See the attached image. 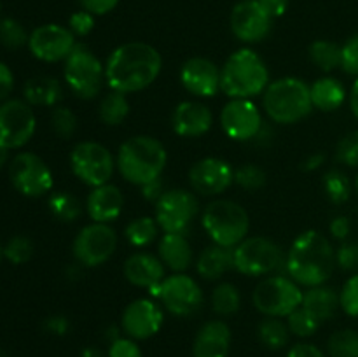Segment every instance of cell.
<instances>
[{
  "instance_id": "cell-1",
  "label": "cell",
  "mask_w": 358,
  "mask_h": 357,
  "mask_svg": "<svg viewBox=\"0 0 358 357\" xmlns=\"http://www.w3.org/2000/svg\"><path fill=\"white\" fill-rule=\"evenodd\" d=\"M163 58L147 42H126L117 46L105 62V84L121 93L147 90L159 77Z\"/></svg>"
},
{
  "instance_id": "cell-2",
  "label": "cell",
  "mask_w": 358,
  "mask_h": 357,
  "mask_svg": "<svg viewBox=\"0 0 358 357\" xmlns=\"http://www.w3.org/2000/svg\"><path fill=\"white\" fill-rule=\"evenodd\" d=\"M290 279L303 287L324 286L336 268V252L320 231L308 230L297 234L285 255Z\"/></svg>"
},
{
  "instance_id": "cell-3",
  "label": "cell",
  "mask_w": 358,
  "mask_h": 357,
  "mask_svg": "<svg viewBox=\"0 0 358 357\" xmlns=\"http://www.w3.org/2000/svg\"><path fill=\"white\" fill-rule=\"evenodd\" d=\"M168 153L163 142L149 135H135L119 146L115 164L126 182L133 186H145L163 177Z\"/></svg>"
},
{
  "instance_id": "cell-4",
  "label": "cell",
  "mask_w": 358,
  "mask_h": 357,
  "mask_svg": "<svg viewBox=\"0 0 358 357\" xmlns=\"http://www.w3.org/2000/svg\"><path fill=\"white\" fill-rule=\"evenodd\" d=\"M269 70L259 52L250 48L234 51L220 69V88L229 98H254L264 93Z\"/></svg>"
},
{
  "instance_id": "cell-5",
  "label": "cell",
  "mask_w": 358,
  "mask_h": 357,
  "mask_svg": "<svg viewBox=\"0 0 358 357\" xmlns=\"http://www.w3.org/2000/svg\"><path fill=\"white\" fill-rule=\"evenodd\" d=\"M262 107L268 118L278 125L303 121L313 111L310 84L299 77H282L273 80L262 94Z\"/></svg>"
},
{
  "instance_id": "cell-6",
  "label": "cell",
  "mask_w": 358,
  "mask_h": 357,
  "mask_svg": "<svg viewBox=\"0 0 358 357\" xmlns=\"http://www.w3.org/2000/svg\"><path fill=\"white\" fill-rule=\"evenodd\" d=\"M201 224L213 244L227 248L241 244L250 231L248 212L233 200L210 202L201 214Z\"/></svg>"
},
{
  "instance_id": "cell-7",
  "label": "cell",
  "mask_w": 358,
  "mask_h": 357,
  "mask_svg": "<svg viewBox=\"0 0 358 357\" xmlns=\"http://www.w3.org/2000/svg\"><path fill=\"white\" fill-rule=\"evenodd\" d=\"M63 79L77 98L93 100L105 84V63L87 46L77 44L63 62Z\"/></svg>"
},
{
  "instance_id": "cell-8",
  "label": "cell",
  "mask_w": 358,
  "mask_h": 357,
  "mask_svg": "<svg viewBox=\"0 0 358 357\" xmlns=\"http://www.w3.org/2000/svg\"><path fill=\"white\" fill-rule=\"evenodd\" d=\"M304 290L290 276L271 275L255 286L252 301L266 317H289L303 304Z\"/></svg>"
},
{
  "instance_id": "cell-9",
  "label": "cell",
  "mask_w": 358,
  "mask_h": 357,
  "mask_svg": "<svg viewBox=\"0 0 358 357\" xmlns=\"http://www.w3.org/2000/svg\"><path fill=\"white\" fill-rule=\"evenodd\" d=\"M70 168L83 184L98 188L110 182L117 164L115 158L103 144L84 140L77 144L70 153Z\"/></svg>"
},
{
  "instance_id": "cell-10",
  "label": "cell",
  "mask_w": 358,
  "mask_h": 357,
  "mask_svg": "<svg viewBox=\"0 0 358 357\" xmlns=\"http://www.w3.org/2000/svg\"><path fill=\"white\" fill-rule=\"evenodd\" d=\"M233 258L234 270L248 276L271 275L285 265L280 245L266 237H247L233 248Z\"/></svg>"
},
{
  "instance_id": "cell-11",
  "label": "cell",
  "mask_w": 358,
  "mask_h": 357,
  "mask_svg": "<svg viewBox=\"0 0 358 357\" xmlns=\"http://www.w3.org/2000/svg\"><path fill=\"white\" fill-rule=\"evenodd\" d=\"M171 315L189 317L203 307V290L199 284L187 273H171L156 289L150 290Z\"/></svg>"
},
{
  "instance_id": "cell-12",
  "label": "cell",
  "mask_w": 358,
  "mask_h": 357,
  "mask_svg": "<svg viewBox=\"0 0 358 357\" xmlns=\"http://www.w3.org/2000/svg\"><path fill=\"white\" fill-rule=\"evenodd\" d=\"M117 248V233L110 224L91 223L77 233L72 244L76 261L84 268L105 265Z\"/></svg>"
},
{
  "instance_id": "cell-13",
  "label": "cell",
  "mask_w": 358,
  "mask_h": 357,
  "mask_svg": "<svg viewBox=\"0 0 358 357\" xmlns=\"http://www.w3.org/2000/svg\"><path fill=\"white\" fill-rule=\"evenodd\" d=\"M9 177L14 189L28 198H41L52 191L55 177L51 168L34 153H20L9 164Z\"/></svg>"
},
{
  "instance_id": "cell-14",
  "label": "cell",
  "mask_w": 358,
  "mask_h": 357,
  "mask_svg": "<svg viewBox=\"0 0 358 357\" xmlns=\"http://www.w3.org/2000/svg\"><path fill=\"white\" fill-rule=\"evenodd\" d=\"M37 130V118L30 104L17 98L0 104V144L7 149L27 146Z\"/></svg>"
},
{
  "instance_id": "cell-15",
  "label": "cell",
  "mask_w": 358,
  "mask_h": 357,
  "mask_svg": "<svg viewBox=\"0 0 358 357\" xmlns=\"http://www.w3.org/2000/svg\"><path fill=\"white\" fill-rule=\"evenodd\" d=\"M198 198L189 189H166L156 202L157 224L164 233H185L198 214Z\"/></svg>"
},
{
  "instance_id": "cell-16",
  "label": "cell",
  "mask_w": 358,
  "mask_h": 357,
  "mask_svg": "<svg viewBox=\"0 0 358 357\" xmlns=\"http://www.w3.org/2000/svg\"><path fill=\"white\" fill-rule=\"evenodd\" d=\"M220 128L236 142H248L264 130L262 112L250 98H231L220 112Z\"/></svg>"
},
{
  "instance_id": "cell-17",
  "label": "cell",
  "mask_w": 358,
  "mask_h": 357,
  "mask_svg": "<svg viewBox=\"0 0 358 357\" xmlns=\"http://www.w3.org/2000/svg\"><path fill=\"white\" fill-rule=\"evenodd\" d=\"M76 46V35L70 28L56 23L37 27L28 38V49L31 55L45 63L65 62Z\"/></svg>"
},
{
  "instance_id": "cell-18",
  "label": "cell",
  "mask_w": 358,
  "mask_h": 357,
  "mask_svg": "<svg viewBox=\"0 0 358 357\" xmlns=\"http://www.w3.org/2000/svg\"><path fill=\"white\" fill-rule=\"evenodd\" d=\"M229 23L238 41L245 44H257L271 31L273 18L259 0H241L231 10Z\"/></svg>"
},
{
  "instance_id": "cell-19",
  "label": "cell",
  "mask_w": 358,
  "mask_h": 357,
  "mask_svg": "<svg viewBox=\"0 0 358 357\" xmlns=\"http://www.w3.org/2000/svg\"><path fill=\"white\" fill-rule=\"evenodd\" d=\"M189 184L201 196H219L234 184V168L220 158H203L189 170Z\"/></svg>"
},
{
  "instance_id": "cell-20",
  "label": "cell",
  "mask_w": 358,
  "mask_h": 357,
  "mask_svg": "<svg viewBox=\"0 0 358 357\" xmlns=\"http://www.w3.org/2000/svg\"><path fill=\"white\" fill-rule=\"evenodd\" d=\"M163 322V308L157 304V301L150 298H138L122 312L121 328L128 338L149 340L159 332Z\"/></svg>"
},
{
  "instance_id": "cell-21",
  "label": "cell",
  "mask_w": 358,
  "mask_h": 357,
  "mask_svg": "<svg viewBox=\"0 0 358 357\" xmlns=\"http://www.w3.org/2000/svg\"><path fill=\"white\" fill-rule=\"evenodd\" d=\"M180 83L191 94L198 98L215 97L220 88V66L212 59L194 56L189 58L180 69Z\"/></svg>"
},
{
  "instance_id": "cell-22",
  "label": "cell",
  "mask_w": 358,
  "mask_h": 357,
  "mask_svg": "<svg viewBox=\"0 0 358 357\" xmlns=\"http://www.w3.org/2000/svg\"><path fill=\"white\" fill-rule=\"evenodd\" d=\"M213 125V114L203 102L185 100L173 108L171 128L178 136L198 139L210 132Z\"/></svg>"
},
{
  "instance_id": "cell-23",
  "label": "cell",
  "mask_w": 358,
  "mask_h": 357,
  "mask_svg": "<svg viewBox=\"0 0 358 357\" xmlns=\"http://www.w3.org/2000/svg\"><path fill=\"white\" fill-rule=\"evenodd\" d=\"M126 280L136 287H142L150 293L156 289L164 279H166V266L159 259V255H154L150 252L138 251L129 255L124 262Z\"/></svg>"
},
{
  "instance_id": "cell-24",
  "label": "cell",
  "mask_w": 358,
  "mask_h": 357,
  "mask_svg": "<svg viewBox=\"0 0 358 357\" xmlns=\"http://www.w3.org/2000/svg\"><path fill=\"white\" fill-rule=\"evenodd\" d=\"M124 210V195L117 186L107 184L91 188L86 200V212L93 223L110 224L119 219Z\"/></svg>"
},
{
  "instance_id": "cell-25",
  "label": "cell",
  "mask_w": 358,
  "mask_h": 357,
  "mask_svg": "<svg viewBox=\"0 0 358 357\" xmlns=\"http://www.w3.org/2000/svg\"><path fill=\"white\" fill-rule=\"evenodd\" d=\"M231 349V329L224 321H208L194 338V357H227Z\"/></svg>"
},
{
  "instance_id": "cell-26",
  "label": "cell",
  "mask_w": 358,
  "mask_h": 357,
  "mask_svg": "<svg viewBox=\"0 0 358 357\" xmlns=\"http://www.w3.org/2000/svg\"><path fill=\"white\" fill-rule=\"evenodd\" d=\"M157 255L173 273H185L192 265V247L185 233H164L159 240Z\"/></svg>"
},
{
  "instance_id": "cell-27",
  "label": "cell",
  "mask_w": 358,
  "mask_h": 357,
  "mask_svg": "<svg viewBox=\"0 0 358 357\" xmlns=\"http://www.w3.org/2000/svg\"><path fill=\"white\" fill-rule=\"evenodd\" d=\"M23 97L31 107H56L63 98V88L56 77L37 76L24 83Z\"/></svg>"
},
{
  "instance_id": "cell-28",
  "label": "cell",
  "mask_w": 358,
  "mask_h": 357,
  "mask_svg": "<svg viewBox=\"0 0 358 357\" xmlns=\"http://www.w3.org/2000/svg\"><path fill=\"white\" fill-rule=\"evenodd\" d=\"M234 268L233 248L220 247V245H208L201 251L196 259V272L205 280H219L229 270Z\"/></svg>"
},
{
  "instance_id": "cell-29",
  "label": "cell",
  "mask_w": 358,
  "mask_h": 357,
  "mask_svg": "<svg viewBox=\"0 0 358 357\" xmlns=\"http://www.w3.org/2000/svg\"><path fill=\"white\" fill-rule=\"evenodd\" d=\"M311 104L313 108L322 112H334L345 104L346 100V88L336 77L325 76L315 80L310 86Z\"/></svg>"
},
{
  "instance_id": "cell-30",
  "label": "cell",
  "mask_w": 358,
  "mask_h": 357,
  "mask_svg": "<svg viewBox=\"0 0 358 357\" xmlns=\"http://www.w3.org/2000/svg\"><path fill=\"white\" fill-rule=\"evenodd\" d=\"M301 307L306 308L315 318H318L320 322H325L334 317L338 308H341V303H339V294L332 287L324 284V286L308 287V290L303 296V304Z\"/></svg>"
},
{
  "instance_id": "cell-31",
  "label": "cell",
  "mask_w": 358,
  "mask_h": 357,
  "mask_svg": "<svg viewBox=\"0 0 358 357\" xmlns=\"http://www.w3.org/2000/svg\"><path fill=\"white\" fill-rule=\"evenodd\" d=\"M159 224L156 217L140 216L129 220L124 227V238L128 244L135 248L149 247L152 241H156L157 233H159Z\"/></svg>"
},
{
  "instance_id": "cell-32",
  "label": "cell",
  "mask_w": 358,
  "mask_h": 357,
  "mask_svg": "<svg viewBox=\"0 0 358 357\" xmlns=\"http://www.w3.org/2000/svg\"><path fill=\"white\" fill-rule=\"evenodd\" d=\"M129 114L128 97L121 91L110 90L98 104V118L107 126H119Z\"/></svg>"
},
{
  "instance_id": "cell-33",
  "label": "cell",
  "mask_w": 358,
  "mask_h": 357,
  "mask_svg": "<svg viewBox=\"0 0 358 357\" xmlns=\"http://www.w3.org/2000/svg\"><path fill=\"white\" fill-rule=\"evenodd\" d=\"M310 59L322 72H334L341 66V46L332 41L318 38L310 46Z\"/></svg>"
},
{
  "instance_id": "cell-34",
  "label": "cell",
  "mask_w": 358,
  "mask_h": 357,
  "mask_svg": "<svg viewBox=\"0 0 358 357\" xmlns=\"http://www.w3.org/2000/svg\"><path fill=\"white\" fill-rule=\"evenodd\" d=\"M49 212L62 223H73L83 216V203L69 191L51 192L48 200Z\"/></svg>"
},
{
  "instance_id": "cell-35",
  "label": "cell",
  "mask_w": 358,
  "mask_h": 357,
  "mask_svg": "<svg viewBox=\"0 0 358 357\" xmlns=\"http://www.w3.org/2000/svg\"><path fill=\"white\" fill-rule=\"evenodd\" d=\"M259 340L264 343L268 349L278 350L289 343L290 329L287 322H283L278 317H268L259 324Z\"/></svg>"
},
{
  "instance_id": "cell-36",
  "label": "cell",
  "mask_w": 358,
  "mask_h": 357,
  "mask_svg": "<svg viewBox=\"0 0 358 357\" xmlns=\"http://www.w3.org/2000/svg\"><path fill=\"white\" fill-rule=\"evenodd\" d=\"M212 308L215 314L224 315H233L240 310L241 307V296H240V290H238L236 286H233L231 282H222L213 289L212 298Z\"/></svg>"
},
{
  "instance_id": "cell-37",
  "label": "cell",
  "mask_w": 358,
  "mask_h": 357,
  "mask_svg": "<svg viewBox=\"0 0 358 357\" xmlns=\"http://www.w3.org/2000/svg\"><path fill=\"white\" fill-rule=\"evenodd\" d=\"M322 184H324V191L325 195H327V198L331 200L332 203H336V205H343V203L348 202L350 196H352V182H350V178L339 170L327 172V174L324 175Z\"/></svg>"
},
{
  "instance_id": "cell-38",
  "label": "cell",
  "mask_w": 358,
  "mask_h": 357,
  "mask_svg": "<svg viewBox=\"0 0 358 357\" xmlns=\"http://www.w3.org/2000/svg\"><path fill=\"white\" fill-rule=\"evenodd\" d=\"M331 357H358V331L341 329L329 338Z\"/></svg>"
},
{
  "instance_id": "cell-39",
  "label": "cell",
  "mask_w": 358,
  "mask_h": 357,
  "mask_svg": "<svg viewBox=\"0 0 358 357\" xmlns=\"http://www.w3.org/2000/svg\"><path fill=\"white\" fill-rule=\"evenodd\" d=\"M30 34H27L23 24L14 18L0 20V44L7 49H21L28 46Z\"/></svg>"
},
{
  "instance_id": "cell-40",
  "label": "cell",
  "mask_w": 358,
  "mask_h": 357,
  "mask_svg": "<svg viewBox=\"0 0 358 357\" xmlns=\"http://www.w3.org/2000/svg\"><path fill=\"white\" fill-rule=\"evenodd\" d=\"M320 324L322 322L318 318H315L304 307L296 308L287 317V326H289L290 332L299 336V338H310V336H313L318 331V328H320Z\"/></svg>"
},
{
  "instance_id": "cell-41",
  "label": "cell",
  "mask_w": 358,
  "mask_h": 357,
  "mask_svg": "<svg viewBox=\"0 0 358 357\" xmlns=\"http://www.w3.org/2000/svg\"><path fill=\"white\" fill-rule=\"evenodd\" d=\"M234 184L247 191H259L266 184V172L254 163H245L234 170Z\"/></svg>"
},
{
  "instance_id": "cell-42",
  "label": "cell",
  "mask_w": 358,
  "mask_h": 357,
  "mask_svg": "<svg viewBox=\"0 0 358 357\" xmlns=\"http://www.w3.org/2000/svg\"><path fill=\"white\" fill-rule=\"evenodd\" d=\"M34 255V244L28 237L23 234H16L10 238L3 247V258L13 265H24Z\"/></svg>"
},
{
  "instance_id": "cell-43",
  "label": "cell",
  "mask_w": 358,
  "mask_h": 357,
  "mask_svg": "<svg viewBox=\"0 0 358 357\" xmlns=\"http://www.w3.org/2000/svg\"><path fill=\"white\" fill-rule=\"evenodd\" d=\"M77 122H79L77 121V115L69 107H63V105L52 107L51 126L52 132L59 139H70V136H73V133L77 132Z\"/></svg>"
},
{
  "instance_id": "cell-44",
  "label": "cell",
  "mask_w": 358,
  "mask_h": 357,
  "mask_svg": "<svg viewBox=\"0 0 358 357\" xmlns=\"http://www.w3.org/2000/svg\"><path fill=\"white\" fill-rule=\"evenodd\" d=\"M336 156L341 163L352 168H358V132H352L343 136L336 149Z\"/></svg>"
},
{
  "instance_id": "cell-45",
  "label": "cell",
  "mask_w": 358,
  "mask_h": 357,
  "mask_svg": "<svg viewBox=\"0 0 358 357\" xmlns=\"http://www.w3.org/2000/svg\"><path fill=\"white\" fill-rule=\"evenodd\" d=\"M339 303L345 314L350 317H358V273L345 282L339 293Z\"/></svg>"
},
{
  "instance_id": "cell-46",
  "label": "cell",
  "mask_w": 358,
  "mask_h": 357,
  "mask_svg": "<svg viewBox=\"0 0 358 357\" xmlns=\"http://www.w3.org/2000/svg\"><path fill=\"white\" fill-rule=\"evenodd\" d=\"M94 27H96V16L84 9L76 10L69 18V28L76 37H86L94 30Z\"/></svg>"
},
{
  "instance_id": "cell-47",
  "label": "cell",
  "mask_w": 358,
  "mask_h": 357,
  "mask_svg": "<svg viewBox=\"0 0 358 357\" xmlns=\"http://www.w3.org/2000/svg\"><path fill=\"white\" fill-rule=\"evenodd\" d=\"M341 69L350 76L358 77V34L341 46Z\"/></svg>"
},
{
  "instance_id": "cell-48",
  "label": "cell",
  "mask_w": 358,
  "mask_h": 357,
  "mask_svg": "<svg viewBox=\"0 0 358 357\" xmlns=\"http://www.w3.org/2000/svg\"><path fill=\"white\" fill-rule=\"evenodd\" d=\"M108 357H142V350H140L136 340L119 336V338L112 340L110 346H108Z\"/></svg>"
},
{
  "instance_id": "cell-49",
  "label": "cell",
  "mask_w": 358,
  "mask_h": 357,
  "mask_svg": "<svg viewBox=\"0 0 358 357\" xmlns=\"http://www.w3.org/2000/svg\"><path fill=\"white\" fill-rule=\"evenodd\" d=\"M336 265L343 270H358V245L345 244L336 252Z\"/></svg>"
},
{
  "instance_id": "cell-50",
  "label": "cell",
  "mask_w": 358,
  "mask_h": 357,
  "mask_svg": "<svg viewBox=\"0 0 358 357\" xmlns=\"http://www.w3.org/2000/svg\"><path fill=\"white\" fill-rule=\"evenodd\" d=\"M121 0H79L80 7L94 16H105L119 6Z\"/></svg>"
},
{
  "instance_id": "cell-51",
  "label": "cell",
  "mask_w": 358,
  "mask_h": 357,
  "mask_svg": "<svg viewBox=\"0 0 358 357\" xmlns=\"http://www.w3.org/2000/svg\"><path fill=\"white\" fill-rule=\"evenodd\" d=\"M14 90V74L3 62H0V104L9 100Z\"/></svg>"
},
{
  "instance_id": "cell-52",
  "label": "cell",
  "mask_w": 358,
  "mask_h": 357,
  "mask_svg": "<svg viewBox=\"0 0 358 357\" xmlns=\"http://www.w3.org/2000/svg\"><path fill=\"white\" fill-rule=\"evenodd\" d=\"M350 230H352V224H350V219L346 216H338L331 220L329 224V231H331L332 238L336 240H345L348 238Z\"/></svg>"
},
{
  "instance_id": "cell-53",
  "label": "cell",
  "mask_w": 358,
  "mask_h": 357,
  "mask_svg": "<svg viewBox=\"0 0 358 357\" xmlns=\"http://www.w3.org/2000/svg\"><path fill=\"white\" fill-rule=\"evenodd\" d=\"M140 189H142L143 198H145L147 202H152L154 205H156L157 200L166 192V189H164V184H163V177L156 178V181L152 182H147V184L142 186Z\"/></svg>"
},
{
  "instance_id": "cell-54",
  "label": "cell",
  "mask_w": 358,
  "mask_h": 357,
  "mask_svg": "<svg viewBox=\"0 0 358 357\" xmlns=\"http://www.w3.org/2000/svg\"><path fill=\"white\" fill-rule=\"evenodd\" d=\"M287 357H325L324 352L313 343H297L289 350Z\"/></svg>"
},
{
  "instance_id": "cell-55",
  "label": "cell",
  "mask_w": 358,
  "mask_h": 357,
  "mask_svg": "<svg viewBox=\"0 0 358 357\" xmlns=\"http://www.w3.org/2000/svg\"><path fill=\"white\" fill-rule=\"evenodd\" d=\"M44 326L49 332L58 336H63L70 329L69 318L63 317V315H52V317H49L48 321H45Z\"/></svg>"
},
{
  "instance_id": "cell-56",
  "label": "cell",
  "mask_w": 358,
  "mask_h": 357,
  "mask_svg": "<svg viewBox=\"0 0 358 357\" xmlns=\"http://www.w3.org/2000/svg\"><path fill=\"white\" fill-rule=\"evenodd\" d=\"M259 4L271 14L273 20L282 18L289 9V0H259Z\"/></svg>"
},
{
  "instance_id": "cell-57",
  "label": "cell",
  "mask_w": 358,
  "mask_h": 357,
  "mask_svg": "<svg viewBox=\"0 0 358 357\" xmlns=\"http://www.w3.org/2000/svg\"><path fill=\"white\" fill-rule=\"evenodd\" d=\"M324 161H325L324 154H322V153H315V154H311V156H308L306 160H304L303 168L306 172H315V170H318V168H320L322 164H324Z\"/></svg>"
},
{
  "instance_id": "cell-58",
  "label": "cell",
  "mask_w": 358,
  "mask_h": 357,
  "mask_svg": "<svg viewBox=\"0 0 358 357\" xmlns=\"http://www.w3.org/2000/svg\"><path fill=\"white\" fill-rule=\"evenodd\" d=\"M350 108H352L353 115L358 119V77L353 83L352 91H350Z\"/></svg>"
},
{
  "instance_id": "cell-59",
  "label": "cell",
  "mask_w": 358,
  "mask_h": 357,
  "mask_svg": "<svg viewBox=\"0 0 358 357\" xmlns=\"http://www.w3.org/2000/svg\"><path fill=\"white\" fill-rule=\"evenodd\" d=\"M80 357H105L103 352L96 346H86V349L80 352Z\"/></svg>"
},
{
  "instance_id": "cell-60",
  "label": "cell",
  "mask_w": 358,
  "mask_h": 357,
  "mask_svg": "<svg viewBox=\"0 0 358 357\" xmlns=\"http://www.w3.org/2000/svg\"><path fill=\"white\" fill-rule=\"evenodd\" d=\"M7 160H9V149L0 144V168L7 163Z\"/></svg>"
},
{
  "instance_id": "cell-61",
  "label": "cell",
  "mask_w": 358,
  "mask_h": 357,
  "mask_svg": "<svg viewBox=\"0 0 358 357\" xmlns=\"http://www.w3.org/2000/svg\"><path fill=\"white\" fill-rule=\"evenodd\" d=\"M353 188H355V191H357V195H358V175H357V178H355V184H353Z\"/></svg>"
},
{
  "instance_id": "cell-62",
  "label": "cell",
  "mask_w": 358,
  "mask_h": 357,
  "mask_svg": "<svg viewBox=\"0 0 358 357\" xmlns=\"http://www.w3.org/2000/svg\"><path fill=\"white\" fill-rule=\"evenodd\" d=\"M2 258H3V247L0 245V261H2Z\"/></svg>"
}]
</instances>
